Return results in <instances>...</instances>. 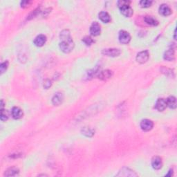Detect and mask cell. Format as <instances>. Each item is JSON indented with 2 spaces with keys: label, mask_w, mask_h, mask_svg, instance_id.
Here are the masks:
<instances>
[{
  "label": "cell",
  "mask_w": 177,
  "mask_h": 177,
  "mask_svg": "<svg viewBox=\"0 0 177 177\" xmlns=\"http://www.w3.org/2000/svg\"><path fill=\"white\" fill-rule=\"evenodd\" d=\"M8 66V61H6L3 62V63L1 64V65H0V71H1V73H4L5 71H6V69H7Z\"/></svg>",
  "instance_id": "cell-23"
},
{
  "label": "cell",
  "mask_w": 177,
  "mask_h": 177,
  "mask_svg": "<svg viewBox=\"0 0 177 177\" xmlns=\"http://www.w3.org/2000/svg\"><path fill=\"white\" fill-rule=\"evenodd\" d=\"M174 51L173 49H168L167 51H165L164 55H163V58L167 61H172L174 60Z\"/></svg>",
  "instance_id": "cell-15"
},
{
  "label": "cell",
  "mask_w": 177,
  "mask_h": 177,
  "mask_svg": "<svg viewBox=\"0 0 177 177\" xmlns=\"http://www.w3.org/2000/svg\"><path fill=\"white\" fill-rule=\"evenodd\" d=\"M30 4H31V1H23L21 2V6L22 7L26 8V7H28V6L30 5Z\"/></svg>",
  "instance_id": "cell-26"
},
{
  "label": "cell",
  "mask_w": 177,
  "mask_h": 177,
  "mask_svg": "<svg viewBox=\"0 0 177 177\" xmlns=\"http://www.w3.org/2000/svg\"><path fill=\"white\" fill-rule=\"evenodd\" d=\"M82 41H83L84 43L87 46L91 45V44L93 42V40H92V38H91V37H89V36L84 37L83 39H82Z\"/></svg>",
  "instance_id": "cell-24"
},
{
  "label": "cell",
  "mask_w": 177,
  "mask_h": 177,
  "mask_svg": "<svg viewBox=\"0 0 177 177\" xmlns=\"http://www.w3.org/2000/svg\"><path fill=\"white\" fill-rule=\"evenodd\" d=\"M19 173V170L17 169V167H10L5 171V173H4V176H14Z\"/></svg>",
  "instance_id": "cell-17"
},
{
  "label": "cell",
  "mask_w": 177,
  "mask_h": 177,
  "mask_svg": "<svg viewBox=\"0 0 177 177\" xmlns=\"http://www.w3.org/2000/svg\"><path fill=\"white\" fill-rule=\"evenodd\" d=\"M162 160L159 156H155L152 160V166L155 170H160L162 167Z\"/></svg>",
  "instance_id": "cell-10"
},
{
  "label": "cell",
  "mask_w": 177,
  "mask_h": 177,
  "mask_svg": "<svg viewBox=\"0 0 177 177\" xmlns=\"http://www.w3.org/2000/svg\"><path fill=\"white\" fill-rule=\"evenodd\" d=\"M120 12H121L122 14L125 17H130L132 16L134 13V10L131 8V6H129V4H127V5H124L122 6H120Z\"/></svg>",
  "instance_id": "cell-5"
},
{
  "label": "cell",
  "mask_w": 177,
  "mask_h": 177,
  "mask_svg": "<svg viewBox=\"0 0 177 177\" xmlns=\"http://www.w3.org/2000/svg\"><path fill=\"white\" fill-rule=\"evenodd\" d=\"M99 19L101 20L102 22H104V23H108V22H110L111 17L110 15H109L108 13L105 11H102L99 13Z\"/></svg>",
  "instance_id": "cell-18"
},
{
  "label": "cell",
  "mask_w": 177,
  "mask_h": 177,
  "mask_svg": "<svg viewBox=\"0 0 177 177\" xmlns=\"http://www.w3.org/2000/svg\"><path fill=\"white\" fill-rule=\"evenodd\" d=\"M129 3H130L129 1H123V0H122V1H118V6H119V7H120V6H122L124 5H127V4H129Z\"/></svg>",
  "instance_id": "cell-25"
},
{
  "label": "cell",
  "mask_w": 177,
  "mask_h": 177,
  "mask_svg": "<svg viewBox=\"0 0 177 177\" xmlns=\"http://www.w3.org/2000/svg\"><path fill=\"white\" fill-rule=\"evenodd\" d=\"M46 42V37L44 35H39L34 40V44L37 46H42Z\"/></svg>",
  "instance_id": "cell-12"
},
{
  "label": "cell",
  "mask_w": 177,
  "mask_h": 177,
  "mask_svg": "<svg viewBox=\"0 0 177 177\" xmlns=\"http://www.w3.org/2000/svg\"><path fill=\"white\" fill-rule=\"evenodd\" d=\"M149 54L147 51H143L141 52L138 53L137 56H136V60L138 63L144 64L149 59Z\"/></svg>",
  "instance_id": "cell-3"
},
{
  "label": "cell",
  "mask_w": 177,
  "mask_h": 177,
  "mask_svg": "<svg viewBox=\"0 0 177 177\" xmlns=\"http://www.w3.org/2000/svg\"><path fill=\"white\" fill-rule=\"evenodd\" d=\"M51 86V83L50 80H46L45 83L44 84V88H45V89H48Z\"/></svg>",
  "instance_id": "cell-27"
},
{
  "label": "cell",
  "mask_w": 177,
  "mask_h": 177,
  "mask_svg": "<svg viewBox=\"0 0 177 177\" xmlns=\"http://www.w3.org/2000/svg\"><path fill=\"white\" fill-rule=\"evenodd\" d=\"M152 4V1H149V0H142V1H140V5L143 8H148L149 6H151Z\"/></svg>",
  "instance_id": "cell-21"
},
{
  "label": "cell",
  "mask_w": 177,
  "mask_h": 177,
  "mask_svg": "<svg viewBox=\"0 0 177 177\" xmlns=\"http://www.w3.org/2000/svg\"><path fill=\"white\" fill-rule=\"evenodd\" d=\"M63 94L61 93H56L52 98V102L55 106H58V105H60L62 102V101H63Z\"/></svg>",
  "instance_id": "cell-11"
},
{
  "label": "cell",
  "mask_w": 177,
  "mask_h": 177,
  "mask_svg": "<svg viewBox=\"0 0 177 177\" xmlns=\"http://www.w3.org/2000/svg\"><path fill=\"white\" fill-rule=\"evenodd\" d=\"M174 35H176V30H175V31H174ZM174 38H175V39H176V37H175V35H174Z\"/></svg>",
  "instance_id": "cell-28"
},
{
  "label": "cell",
  "mask_w": 177,
  "mask_h": 177,
  "mask_svg": "<svg viewBox=\"0 0 177 177\" xmlns=\"http://www.w3.org/2000/svg\"><path fill=\"white\" fill-rule=\"evenodd\" d=\"M60 38L62 40L60 43V50L65 53H70L74 47V43H73L72 38L71 37L69 31H62L60 33Z\"/></svg>",
  "instance_id": "cell-1"
},
{
  "label": "cell",
  "mask_w": 177,
  "mask_h": 177,
  "mask_svg": "<svg viewBox=\"0 0 177 177\" xmlns=\"http://www.w3.org/2000/svg\"><path fill=\"white\" fill-rule=\"evenodd\" d=\"M12 116L15 119H19L23 116V111L18 107H14L12 109Z\"/></svg>",
  "instance_id": "cell-14"
},
{
  "label": "cell",
  "mask_w": 177,
  "mask_h": 177,
  "mask_svg": "<svg viewBox=\"0 0 177 177\" xmlns=\"http://www.w3.org/2000/svg\"><path fill=\"white\" fill-rule=\"evenodd\" d=\"M112 76V72L109 70L102 71L98 72V78L102 80H107L110 78Z\"/></svg>",
  "instance_id": "cell-13"
},
{
  "label": "cell",
  "mask_w": 177,
  "mask_h": 177,
  "mask_svg": "<svg viewBox=\"0 0 177 177\" xmlns=\"http://www.w3.org/2000/svg\"><path fill=\"white\" fill-rule=\"evenodd\" d=\"M167 102L166 100L163 98H159L156 103V108L159 111H164L167 107Z\"/></svg>",
  "instance_id": "cell-9"
},
{
  "label": "cell",
  "mask_w": 177,
  "mask_h": 177,
  "mask_svg": "<svg viewBox=\"0 0 177 177\" xmlns=\"http://www.w3.org/2000/svg\"><path fill=\"white\" fill-rule=\"evenodd\" d=\"M120 53L121 51L118 49H107L102 51V54L109 57H117Z\"/></svg>",
  "instance_id": "cell-4"
},
{
  "label": "cell",
  "mask_w": 177,
  "mask_h": 177,
  "mask_svg": "<svg viewBox=\"0 0 177 177\" xmlns=\"http://www.w3.org/2000/svg\"><path fill=\"white\" fill-rule=\"evenodd\" d=\"M100 31H101V28H100V24L96 22H93L90 27L91 34L93 36H98L100 34Z\"/></svg>",
  "instance_id": "cell-7"
},
{
  "label": "cell",
  "mask_w": 177,
  "mask_h": 177,
  "mask_svg": "<svg viewBox=\"0 0 177 177\" xmlns=\"http://www.w3.org/2000/svg\"><path fill=\"white\" fill-rule=\"evenodd\" d=\"M167 106L170 109H176V98L174 96H170L166 100Z\"/></svg>",
  "instance_id": "cell-16"
},
{
  "label": "cell",
  "mask_w": 177,
  "mask_h": 177,
  "mask_svg": "<svg viewBox=\"0 0 177 177\" xmlns=\"http://www.w3.org/2000/svg\"><path fill=\"white\" fill-rule=\"evenodd\" d=\"M145 22H146L147 24L151 26H157L158 24V22L155 18H154L152 16H146L145 17Z\"/></svg>",
  "instance_id": "cell-19"
},
{
  "label": "cell",
  "mask_w": 177,
  "mask_h": 177,
  "mask_svg": "<svg viewBox=\"0 0 177 177\" xmlns=\"http://www.w3.org/2000/svg\"><path fill=\"white\" fill-rule=\"evenodd\" d=\"M154 127V123L152 120L148 119L143 120L140 122V127L143 131H147L151 130Z\"/></svg>",
  "instance_id": "cell-6"
},
{
  "label": "cell",
  "mask_w": 177,
  "mask_h": 177,
  "mask_svg": "<svg viewBox=\"0 0 177 177\" xmlns=\"http://www.w3.org/2000/svg\"><path fill=\"white\" fill-rule=\"evenodd\" d=\"M118 39L120 43L123 44H128L131 40V36L129 35L128 32L125 31H121L119 33V36H118Z\"/></svg>",
  "instance_id": "cell-2"
},
{
  "label": "cell",
  "mask_w": 177,
  "mask_h": 177,
  "mask_svg": "<svg viewBox=\"0 0 177 177\" xmlns=\"http://www.w3.org/2000/svg\"><path fill=\"white\" fill-rule=\"evenodd\" d=\"M8 118V114L6 110L1 109V121H6Z\"/></svg>",
  "instance_id": "cell-22"
},
{
  "label": "cell",
  "mask_w": 177,
  "mask_h": 177,
  "mask_svg": "<svg viewBox=\"0 0 177 177\" xmlns=\"http://www.w3.org/2000/svg\"><path fill=\"white\" fill-rule=\"evenodd\" d=\"M82 134H84L86 136H88V137H91L94 134V131L91 129L89 128V127H84V129H82Z\"/></svg>",
  "instance_id": "cell-20"
},
{
  "label": "cell",
  "mask_w": 177,
  "mask_h": 177,
  "mask_svg": "<svg viewBox=\"0 0 177 177\" xmlns=\"http://www.w3.org/2000/svg\"><path fill=\"white\" fill-rule=\"evenodd\" d=\"M159 13L163 16H168L172 13V10L169 6L165 4H161L160 7H159Z\"/></svg>",
  "instance_id": "cell-8"
}]
</instances>
